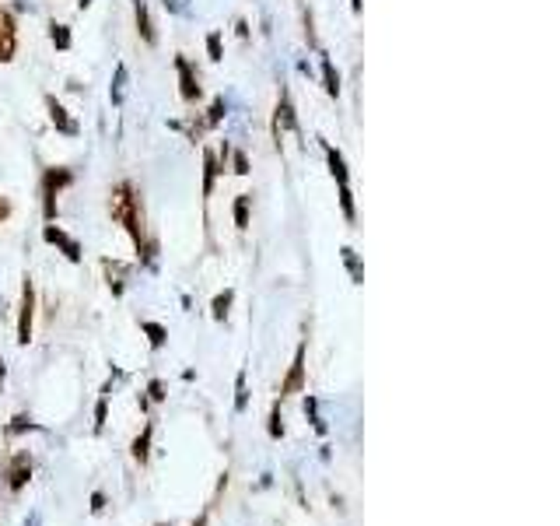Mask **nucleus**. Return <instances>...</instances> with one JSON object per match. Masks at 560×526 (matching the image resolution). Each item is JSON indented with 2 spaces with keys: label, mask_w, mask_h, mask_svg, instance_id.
<instances>
[{
  "label": "nucleus",
  "mask_w": 560,
  "mask_h": 526,
  "mask_svg": "<svg viewBox=\"0 0 560 526\" xmlns=\"http://www.w3.org/2000/svg\"><path fill=\"white\" fill-rule=\"evenodd\" d=\"M277 130H298L294 105H291V95H287V92H280V102H277Z\"/></svg>",
  "instance_id": "nucleus-11"
},
{
  "label": "nucleus",
  "mask_w": 560,
  "mask_h": 526,
  "mask_svg": "<svg viewBox=\"0 0 560 526\" xmlns=\"http://www.w3.org/2000/svg\"><path fill=\"white\" fill-rule=\"evenodd\" d=\"M322 81H326V92L329 95H340V74L333 71V60L322 56Z\"/></svg>",
  "instance_id": "nucleus-13"
},
{
  "label": "nucleus",
  "mask_w": 560,
  "mask_h": 526,
  "mask_svg": "<svg viewBox=\"0 0 560 526\" xmlns=\"http://www.w3.org/2000/svg\"><path fill=\"white\" fill-rule=\"evenodd\" d=\"M102 509H105V495H102V491H95V495H92V513H102Z\"/></svg>",
  "instance_id": "nucleus-31"
},
{
  "label": "nucleus",
  "mask_w": 560,
  "mask_h": 526,
  "mask_svg": "<svg viewBox=\"0 0 560 526\" xmlns=\"http://www.w3.org/2000/svg\"><path fill=\"white\" fill-rule=\"evenodd\" d=\"M137 4V25H140V35H144V42H154V28H151V18H147V7H144V0H133Z\"/></svg>",
  "instance_id": "nucleus-15"
},
{
  "label": "nucleus",
  "mask_w": 560,
  "mask_h": 526,
  "mask_svg": "<svg viewBox=\"0 0 560 526\" xmlns=\"http://www.w3.org/2000/svg\"><path fill=\"white\" fill-rule=\"evenodd\" d=\"M301 386H305V344L294 351V361H291V372H287V379L280 383V397H291V393H301Z\"/></svg>",
  "instance_id": "nucleus-4"
},
{
  "label": "nucleus",
  "mask_w": 560,
  "mask_h": 526,
  "mask_svg": "<svg viewBox=\"0 0 560 526\" xmlns=\"http://www.w3.org/2000/svg\"><path fill=\"white\" fill-rule=\"evenodd\" d=\"M176 71H179V78H183V99H186V102H196V99H200V85H196V78H193V71H189L186 56H176Z\"/></svg>",
  "instance_id": "nucleus-8"
},
{
  "label": "nucleus",
  "mask_w": 560,
  "mask_h": 526,
  "mask_svg": "<svg viewBox=\"0 0 560 526\" xmlns=\"http://www.w3.org/2000/svg\"><path fill=\"white\" fill-rule=\"evenodd\" d=\"M105 424V400H98V407H95V428H102Z\"/></svg>",
  "instance_id": "nucleus-30"
},
{
  "label": "nucleus",
  "mask_w": 560,
  "mask_h": 526,
  "mask_svg": "<svg viewBox=\"0 0 560 526\" xmlns=\"http://www.w3.org/2000/svg\"><path fill=\"white\" fill-rule=\"evenodd\" d=\"M46 105H49V116H53V123H56V126H60V130H63L67 137H74V133H78V123H74V119L67 116V109H63V105L56 102L53 95L46 99Z\"/></svg>",
  "instance_id": "nucleus-9"
},
{
  "label": "nucleus",
  "mask_w": 560,
  "mask_h": 526,
  "mask_svg": "<svg viewBox=\"0 0 560 526\" xmlns=\"http://www.w3.org/2000/svg\"><path fill=\"white\" fill-rule=\"evenodd\" d=\"M28 477H32V460H28V453H18V456L11 460V470H7V488H11V491H21V488L28 484Z\"/></svg>",
  "instance_id": "nucleus-5"
},
{
  "label": "nucleus",
  "mask_w": 560,
  "mask_h": 526,
  "mask_svg": "<svg viewBox=\"0 0 560 526\" xmlns=\"http://www.w3.org/2000/svg\"><path fill=\"white\" fill-rule=\"evenodd\" d=\"M53 46L56 49H71V32H67V25H53Z\"/></svg>",
  "instance_id": "nucleus-20"
},
{
  "label": "nucleus",
  "mask_w": 560,
  "mask_h": 526,
  "mask_svg": "<svg viewBox=\"0 0 560 526\" xmlns=\"http://www.w3.org/2000/svg\"><path fill=\"white\" fill-rule=\"evenodd\" d=\"M7 214H11V204H7V201H4V197H0V221H4V217H7Z\"/></svg>",
  "instance_id": "nucleus-32"
},
{
  "label": "nucleus",
  "mask_w": 560,
  "mask_h": 526,
  "mask_svg": "<svg viewBox=\"0 0 560 526\" xmlns=\"http://www.w3.org/2000/svg\"><path fill=\"white\" fill-rule=\"evenodd\" d=\"M162 526H165V523H162Z\"/></svg>",
  "instance_id": "nucleus-39"
},
{
  "label": "nucleus",
  "mask_w": 560,
  "mask_h": 526,
  "mask_svg": "<svg viewBox=\"0 0 560 526\" xmlns=\"http://www.w3.org/2000/svg\"><path fill=\"white\" fill-rule=\"evenodd\" d=\"M0 379H4V361H0Z\"/></svg>",
  "instance_id": "nucleus-38"
},
{
  "label": "nucleus",
  "mask_w": 560,
  "mask_h": 526,
  "mask_svg": "<svg viewBox=\"0 0 560 526\" xmlns=\"http://www.w3.org/2000/svg\"><path fill=\"white\" fill-rule=\"evenodd\" d=\"M112 217L126 225L133 246L140 249V246H144V214H140V197L133 193L130 183H119V186H116V193H112Z\"/></svg>",
  "instance_id": "nucleus-1"
},
{
  "label": "nucleus",
  "mask_w": 560,
  "mask_h": 526,
  "mask_svg": "<svg viewBox=\"0 0 560 526\" xmlns=\"http://www.w3.org/2000/svg\"><path fill=\"white\" fill-rule=\"evenodd\" d=\"M14 56V18L7 11H0V60Z\"/></svg>",
  "instance_id": "nucleus-7"
},
{
  "label": "nucleus",
  "mask_w": 560,
  "mask_h": 526,
  "mask_svg": "<svg viewBox=\"0 0 560 526\" xmlns=\"http://www.w3.org/2000/svg\"><path fill=\"white\" fill-rule=\"evenodd\" d=\"M165 7H169V11H183V4H179V0H165Z\"/></svg>",
  "instance_id": "nucleus-33"
},
{
  "label": "nucleus",
  "mask_w": 560,
  "mask_h": 526,
  "mask_svg": "<svg viewBox=\"0 0 560 526\" xmlns=\"http://www.w3.org/2000/svg\"><path fill=\"white\" fill-rule=\"evenodd\" d=\"M231 302H235V292H231V288H228V292H221V295L214 299V319H228Z\"/></svg>",
  "instance_id": "nucleus-16"
},
{
  "label": "nucleus",
  "mask_w": 560,
  "mask_h": 526,
  "mask_svg": "<svg viewBox=\"0 0 560 526\" xmlns=\"http://www.w3.org/2000/svg\"><path fill=\"white\" fill-rule=\"evenodd\" d=\"M88 4H92V0H81V7H88Z\"/></svg>",
  "instance_id": "nucleus-37"
},
{
  "label": "nucleus",
  "mask_w": 560,
  "mask_h": 526,
  "mask_svg": "<svg viewBox=\"0 0 560 526\" xmlns=\"http://www.w3.org/2000/svg\"><path fill=\"white\" fill-rule=\"evenodd\" d=\"M343 263H347V270H351L354 285H361V281H365V270H361V260H358V253H354L351 246H343Z\"/></svg>",
  "instance_id": "nucleus-14"
},
{
  "label": "nucleus",
  "mask_w": 560,
  "mask_h": 526,
  "mask_svg": "<svg viewBox=\"0 0 560 526\" xmlns=\"http://www.w3.org/2000/svg\"><path fill=\"white\" fill-rule=\"evenodd\" d=\"M203 165H207V172H203V197H210V190H214V176H217V158L207 151Z\"/></svg>",
  "instance_id": "nucleus-17"
},
{
  "label": "nucleus",
  "mask_w": 560,
  "mask_h": 526,
  "mask_svg": "<svg viewBox=\"0 0 560 526\" xmlns=\"http://www.w3.org/2000/svg\"><path fill=\"white\" fill-rule=\"evenodd\" d=\"M28 526H39V520H35V516H32V520H28Z\"/></svg>",
  "instance_id": "nucleus-36"
},
{
  "label": "nucleus",
  "mask_w": 560,
  "mask_h": 526,
  "mask_svg": "<svg viewBox=\"0 0 560 526\" xmlns=\"http://www.w3.org/2000/svg\"><path fill=\"white\" fill-rule=\"evenodd\" d=\"M235 172H238V176H245V172H249V158H245L242 151L235 155Z\"/></svg>",
  "instance_id": "nucleus-29"
},
{
  "label": "nucleus",
  "mask_w": 560,
  "mask_h": 526,
  "mask_svg": "<svg viewBox=\"0 0 560 526\" xmlns=\"http://www.w3.org/2000/svg\"><path fill=\"white\" fill-rule=\"evenodd\" d=\"M326 158H329V169H333L336 183H340V186H351V183H347V162H343V155H340L336 148L326 144Z\"/></svg>",
  "instance_id": "nucleus-12"
},
{
  "label": "nucleus",
  "mask_w": 560,
  "mask_h": 526,
  "mask_svg": "<svg viewBox=\"0 0 560 526\" xmlns=\"http://www.w3.org/2000/svg\"><path fill=\"white\" fill-rule=\"evenodd\" d=\"M221 116H224V99H214L210 116H207V126H217V123H221Z\"/></svg>",
  "instance_id": "nucleus-25"
},
{
  "label": "nucleus",
  "mask_w": 560,
  "mask_h": 526,
  "mask_svg": "<svg viewBox=\"0 0 560 526\" xmlns=\"http://www.w3.org/2000/svg\"><path fill=\"white\" fill-rule=\"evenodd\" d=\"M249 393H245V372H238V397H235V411H245Z\"/></svg>",
  "instance_id": "nucleus-24"
},
{
  "label": "nucleus",
  "mask_w": 560,
  "mask_h": 526,
  "mask_svg": "<svg viewBox=\"0 0 560 526\" xmlns=\"http://www.w3.org/2000/svg\"><path fill=\"white\" fill-rule=\"evenodd\" d=\"M71 183V172L67 169H49L46 179H42V201H46V221L56 217V193Z\"/></svg>",
  "instance_id": "nucleus-2"
},
{
  "label": "nucleus",
  "mask_w": 560,
  "mask_h": 526,
  "mask_svg": "<svg viewBox=\"0 0 560 526\" xmlns=\"http://www.w3.org/2000/svg\"><path fill=\"white\" fill-rule=\"evenodd\" d=\"M207 53H210V60H221V56H224V53H221V35H217V32L207 35Z\"/></svg>",
  "instance_id": "nucleus-23"
},
{
  "label": "nucleus",
  "mask_w": 560,
  "mask_h": 526,
  "mask_svg": "<svg viewBox=\"0 0 560 526\" xmlns=\"http://www.w3.org/2000/svg\"><path fill=\"white\" fill-rule=\"evenodd\" d=\"M151 435H154V424H144V431L133 438L130 453H133V460H137V463H147V456H151Z\"/></svg>",
  "instance_id": "nucleus-10"
},
{
  "label": "nucleus",
  "mask_w": 560,
  "mask_h": 526,
  "mask_svg": "<svg viewBox=\"0 0 560 526\" xmlns=\"http://www.w3.org/2000/svg\"><path fill=\"white\" fill-rule=\"evenodd\" d=\"M25 428H35V421L25 418V414H18V418H14V424H11L7 431H11V435H18V431H25Z\"/></svg>",
  "instance_id": "nucleus-26"
},
{
  "label": "nucleus",
  "mask_w": 560,
  "mask_h": 526,
  "mask_svg": "<svg viewBox=\"0 0 560 526\" xmlns=\"http://www.w3.org/2000/svg\"><path fill=\"white\" fill-rule=\"evenodd\" d=\"M123 92H126V67H116V81H112V105H123Z\"/></svg>",
  "instance_id": "nucleus-18"
},
{
  "label": "nucleus",
  "mask_w": 560,
  "mask_h": 526,
  "mask_svg": "<svg viewBox=\"0 0 560 526\" xmlns=\"http://www.w3.org/2000/svg\"><path fill=\"white\" fill-rule=\"evenodd\" d=\"M235 225H238L242 232L249 228V197H238V201H235Z\"/></svg>",
  "instance_id": "nucleus-19"
},
{
  "label": "nucleus",
  "mask_w": 560,
  "mask_h": 526,
  "mask_svg": "<svg viewBox=\"0 0 560 526\" xmlns=\"http://www.w3.org/2000/svg\"><path fill=\"white\" fill-rule=\"evenodd\" d=\"M340 208H343V217L354 221V197H351V186H340Z\"/></svg>",
  "instance_id": "nucleus-22"
},
{
  "label": "nucleus",
  "mask_w": 560,
  "mask_h": 526,
  "mask_svg": "<svg viewBox=\"0 0 560 526\" xmlns=\"http://www.w3.org/2000/svg\"><path fill=\"white\" fill-rule=\"evenodd\" d=\"M351 7H354V11H361V0H351Z\"/></svg>",
  "instance_id": "nucleus-34"
},
{
  "label": "nucleus",
  "mask_w": 560,
  "mask_h": 526,
  "mask_svg": "<svg viewBox=\"0 0 560 526\" xmlns=\"http://www.w3.org/2000/svg\"><path fill=\"white\" fill-rule=\"evenodd\" d=\"M270 435H274V438H280V435H284V421H280L277 407H274V414H270Z\"/></svg>",
  "instance_id": "nucleus-27"
},
{
  "label": "nucleus",
  "mask_w": 560,
  "mask_h": 526,
  "mask_svg": "<svg viewBox=\"0 0 560 526\" xmlns=\"http://www.w3.org/2000/svg\"><path fill=\"white\" fill-rule=\"evenodd\" d=\"M46 242H53V246H60V249L67 253V260H74V263L81 260V246H78V242H74V239H71L67 232H60L56 225H46Z\"/></svg>",
  "instance_id": "nucleus-6"
},
{
  "label": "nucleus",
  "mask_w": 560,
  "mask_h": 526,
  "mask_svg": "<svg viewBox=\"0 0 560 526\" xmlns=\"http://www.w3.org/2000/svg\"><path fill=\"white\" fill-rule=\"evenodd\" d=\"M32 309H35V292L32 281L25 277V295H21V316H18V344L32 340Z\"/></svg>",
  "instance_id": "nucleus-3"
},
{
  "label": "nucleus",
  "mask_w": 560,
  "mask_h": 526,
  "mask_svg": "<svg viewBox=\"0 0 560 526\" xmlns=\"http://www.w3.org/2000/svg\"><path fill=\"white\" fill-rule=\"evenodd\" d=\"M144 333L151 337V347H162V344H165V326H158V323H144Z\"/></svg>",
  "instance_id": "nucleus-21"
},
{
  "label": "nucleus",
  "mask_w": 560,
  "mask_h": 526,
  "mask_svg": "<svg viewBox=\"0 0 560 526\" xmlns=\"http://www.w3.org/2000/svg\"><path fill=\"white\" fill-rule=\"evenodd\" d=\"M193 526H207V516H203V520H196V523H193Z\"/></svg>",
  "instance_id": "nucleus-35"
},
{
  "label": "nucleus",
  "mask_w": 560,
  "mask_h": 526,
  "mask_svg": "<svg viewBox=\"0 0 560 526\" xmlns=\"http://www.w3.org/2000/svg\"><path fill=\"white\" fill-rule=\"evenodd\" d=\"M147 393H151V400H165V386H162V379H151Z\"/></svg>",
  "instance_id": "nucleus-28"
}]
</instances>
